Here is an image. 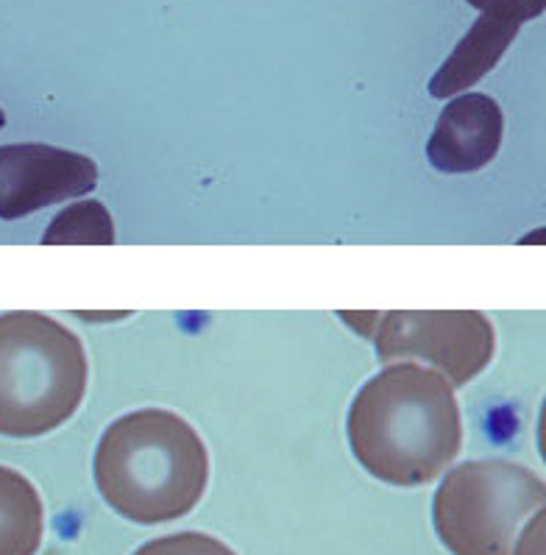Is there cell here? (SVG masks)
Returning a JSON list of instances; mask_svg holds the SVG:
<instances>
[{
  "label": "cell",
  "instance_id": "30bf717a",
  "mask_svg": "<svg viewBox=\"0 0 546 555\" xmlns=\"http://www.w3.org/2000/svg\"><path fill=\"white\" fill-rule=\"evenodd\" d=\"M42 243L46 246H56V243H101V246H109V243H115V227H112V218L104 204L78 202L53 218V223L42 235Z\"/></svg>",
  "mask_w": 546,
  "mask_h": 555
},
{
  "label": "cell",
  "instance_id": "7a4b0ae2",
  "mask_svg": "<svg viewBox=\"0 0 546 555\" xmlns=\"http://www.w3.org/2000/svg\"><path fill=\"white\" fill-rule=\"evenodd\" d=\"M95 486L115 514L134 525L187 516L209 483V452L179 413L145 408L106 427L95 450Z\"/></svg>",
  "mask_w": 546,
  "mask_h": 555
},
{
  "label": "cell",
  "instance_id": "8fae6325",
  "mask_svg": "<svg viewBox=\"0 0 546 555\" xmlns=\"http://www.w3.org/2000/svg\"><path fill=\"white\" fill-rule=\"evenodd\" d=\"M134 555H237L229 544H223L221 539H214L209 533H173L162 535V539H154V542L143 544Z\"/></svg>",
  "mask_w": 546,
  "mask_h": 555
},
{
  "label": "cell",
  "instance_id": "ba28073f",
  "mask_svg": "<svg viewBox=\"0 0 546 555\" xmlns=\"http://www.w3.org/2000/svg\"><path fill=\"white\" fill-rule=\"evenodd\" d=\"M516 34H519V26H514V23L480 14L474 26L468 28L466 37L457 42L455 51L448 53L441 70L432 76L429 92L435 99H452L457 92L477 85L485 73L499 65L507 48L514 46Z\"/></svg>",
  "mask_w": 546,
  "mask_h": 555
},
{
  "label": "cell",
  "instance_id": "4fadbf2b",
  "mask_svg": "<svg viewBox=\"0 0 546 555\" xmlns=\"http://www.w3.org/2000/svg\"><path fill=\"white\" fill-rule=\"evenodd\" d=\"M541 535H544V511L535 514V519L526 525L524 533L516 542V553L519 555H541Z\"/></svg>",
  "mask_w": 546,
  "mask_h": 555
},
{
  "label": "cell",
  "instance_id": "52a82bcc",
  "mask_svg": "<svg viewBox=\"0 0 546 555\" xmlns=\"http://www.w3.org/2000/svg\"><path fill=\"white\" fill-rule=\"evenodd\" d=\"M505 118L494 99L468 92L448 101L427 143L429 163L443 173H471L499 154Z\"/></svg>",
  "mask_w": 546,
  "mask_h": 555
},
{
  "label": "cell",
  "instance_id": "9c48e42d",
  "mask_svg": "<svg viewBox=\"0 0 546 555\" xmlns=\"http://www.w3.org/2000/svg\"><path fill=\"white\" fill-rule=\"evenodd\" d=\"M46 539V505L23 472L0 466V555H37Z\"/></svg>",
  "mask_w": 546,
  "mask_h": 555
},
{
  "label": "cell",
  "instance_id": "5b68a950",
  "mask_svg": "<svg viewBox=\"0 0 546 555\" xmlns=\"http://www.w3.org/2000/svg\"><path fill=\"white\" fill-rule=\"evenodd\" d=\"M379 360H424L452 386H468L494 360V324L480 310H390L374 330Z\"/></svg>",
  "mask_w": 546,
  "mask_h": 555
},
{
  "label": "cell",
  "instance_id": "3957f363",
  "mask_svg": "<svg viewBox=\"0 0 546 555\" xmlns=\"http://www.w3.org/2000/svg\"><path fill=\"white\" fill-rule=\"evenodd\" d=\"M90 379L84 344L37 310L0 315V436L37 438L81 408Z\"/></svg>",
  "mask_w": 546,
  "mask_h": 555
},
{
  "label": "cell",
  "instance_id": "5bb4252c",
  "mask_svg": "<svg viewBox=\"0 0 546 555\" xmlns=\"http://www.w3.org/2000/svg\"><path fill=\"white\" fill-rule=\"evenodd\" d=\"M6 126V115H3V109H0V129Z\"/></svg>",
  "mask_w": 546,
  "mask_h": 555
},
{
  "label": "cell",
  "instance_id": "277c9868",
  "mask_svg": "<svg viewBox=\"0 0 546 555\" xmlns=\"http://www.w3.org/2000/svg\"><path fill=\"white\" fill-rule=\"evenodd\" d=\"M544 477L505 457L455 466L438 486L432 522L452 555H514L521 525L544 511Z\"/></svg>",
  "mask_w": 546,
  "mask_h": 555
},
{
  "label": "cell",
  "instance_id": "6da1fadb",
  "mask_svg": "<svg viewBox=\"0 0 546 555\" xmlns=\"http://www.w3.org/2000/svg\"><path fill=\"white\" fill-rule=\"evenodd\" d=\"M349 444L360 466L382 483H432L463 447L455 386L418 363L382 369L351 402Z\"/></svg>",
  "mask_w": 546,
  "mask_h": 555
},
{
  "label": "cell",
  "instance_id": "8992f818",
  "mask_svg": "<svg viewBox=\"0 0 546 555\" xmlns=\"http://www.w3.org/2000/svg\"><path fill=\"white\" fill-rule=\"evenodd\" d=\"M98 165L76 151L42 143H14L0 149V218L17 221L48 204L90 193Z\"/></svg>",
  "mask_w": 546,
  "mask_h": 555
},
{
  "label": "cell",
  "instance_id": "7c38bea8",
  "mask_svg": "<svg viewBox=\"0 0 546 555\" xmlns=\"http://www.w3.org/2000/svg\"><path fill=\"white\" fill-rule=\"evenodd\" d=\"M468 3L487 17H499V21L514 23V26L535 21L546 9V0H468Z\"/></svg>",
  "mask_w": 546,
  "mask_h": 555
}]
</instances>
